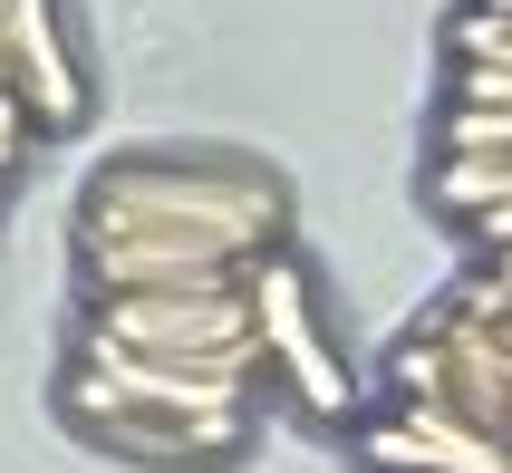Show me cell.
Here are the masks:
<instances>
[{
	"instance_id": "5",
	"label": "cell",
	"mask_w": 512,
	"mask_h": 473,
	"mask_svg": "<svg viewBox=\"0 0 512 473\" xmlns=\"http://www.w3.org/2000/svg\"><path fill=\"white\" fill-rule=\"evenodd\" d=\"M368 464H387V473H512V445H493L474 425L426 416V406L397 396V416L368 425Z\"/></svg>"
},
{
	"instance_id": "6",
	"label": "cell",
	"mask_w": 512,
	"mask_h": 473,
	"mask_svg": "<svg viewBox=\"0 0 512 473\" xmlns=\"http://www.w3.org/2000/svg\"><path fill=\"white\" fill-rule=\"evenodd\" d=\"M435 203L464 213V223H474V213H503L512 203V155H445V165H435Z\"/></svg>"
},
{
	"instance_id": "10",
	"label": "cell",
	"mask_w": 512,
	"mask_h": 473,
	"mask_svg": "<svg viewBox=\"0 0 512 473\" xmlns=\"http://www.w3.org/2000/svg\"><path fill=\"white\" fill-rule=\"evenodd\" d=\"M474 242H493V251H512V203H503V213H474Z\"/></svg>"
},
{
	"instance_id": "4",
	"label": "cell",
	"mask_w": 512,
	"mask_h": 473,
	"mask_svg": "<svg viewBox=\"0 0 512 473\" xmlns=\"http://www.w3.org/2000/svg\"><path fill=\"white\" fill-rule=\"evenodd\" d=\"M0 58H10V97L29 107V126H78L87 78L68 58L58 0H0Z\"/></svg>"
},
{
	"instance_id": "2",
	"label": "cell",
	"mask_w": 512,
	"mask_h": 473,
	"mask_svg": "<svg viewBox=\"0 0 512 473\" xmlns=\"http://www.w3.org/2000/svg\"><path fill=\"white\" fill-rule=\"evenodd\" d=\"M78 338L136 348V358H184V367H271L252 329V280L242 290H126L97 300Z\"/></svg>"
},
{
	"instance_id": "1",
	"label": "cell",
	"mask_w": 512,
	"mask_h": 473,
	"mask_svg": "<svg viewBox=\"0 0 512 473\" xmlns=\"http://www.w3.org/2000/svg\"><path fill=\"white\" fill-rule=\"evenodd\" d=\"M281 223V184L232 165H107L78 203V232H174V242L232 251L242 271L281 251Z\"/></svg>"
},
{
	"instance_id": "3",
	"label": "cell",
	"mask_w": 512,
	"mask_h": 473,
	"mask_svg": "<svg viewBox=\"0 0 512 473\" xmlns=\"http://www.w3.org/2000/svg\"><path fill=\"white\" fill-rule=\"evenodd\" d=\"M252 329H261L271 377H290V387L310 396V416H348V377L319 348V319H310V290H300V261L290 251L252 261Z\"/></svg>"
},
{
	"instance_id": "9",
	"label": "cell",
	"mask_w": 512,
	"mask_h": 473,
	"mask_svg": "<svg viewBox=\"0 0 512 473\" xmlns=\"http://www.w3.org/2000/svg\"><path fill=\"white\" fill-rule=\"evenodd\" d=\"M455 107H512V68H455Z\"/></svg>"
},
{
	"instance_id": "8",
	"label": "cell",
	"mask_w": 512,
	"mask_h": 473,
	"mask_svg": "<svg viewBox=\"0 0 512 473\" xmlns=\"http://www.w3.org/2000/svg\"><path fill=\"white\" fill-rule=\"evenodd\" d=\"M445 155H512V107H445Z\"/></svg>"
},
{
	"instance_id": "7",
	"label": "cell",
	"mask_w": 512,
	"mask_h": 473,
	"mask_svg": "<svg viewBox=\"0 0 512 473\" xmlns=\"http://www.w3.org/2000/svg\"><path fill=\"white\" fill-rule=\"evenodd\" d=\"M455 68H512V10H464L455 20Z\"/></svg>"
}]
</instances>
